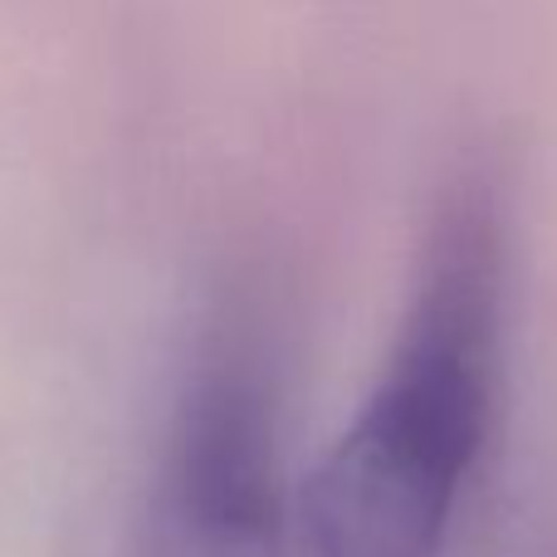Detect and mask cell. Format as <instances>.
I'll return each mask as SVG.
<instances>
[{"label": "cell", "instance_id": "6da1fadb", "mask_svg": "<svg viewBox=\"0 0 557 557\" xmlns=\"http://www.w3.org/2000/svg\"><path fill=\"white\" fill-rule=\"evenodd\" d=\"M509 337V201L490 166L441 191L372 392L294 499L298 557H435L490 445Z\"/></svg>", "mask_w": 557, "mask_h": 557}, {"label": "cell", "instance_id": "7a4b0ae2", "mask_svg": "<svg viewBox=\"0 0 557 557\" xmlns=\"http://www.w3.org/2000/svg\"><path fill=\"white\" fill-rule=\"evenodd\" d=\"M284 382L264 308L231 298L206 323L143 499L137 557H294Z\"/></svg>", "mask_w": 557, "mask_h": 557}]
</instances>
